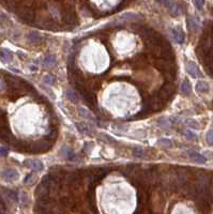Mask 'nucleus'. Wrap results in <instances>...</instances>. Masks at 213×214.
Here are the masks:
<instances>
[{
	"label": "nucleus",
	"instance_id": "9",
	"mask_svg": "<svg viewBox=\"0 0 213 214\" xmlns=\"http://www.w3.org/2000/svg\"><path fill=\"white\" fill-rule=\"evenodd\" d=\"M60 154L63 158H66V160H69V161H72L75 158V153L74 151L72 150L71 148L69 147H63L61 149L60 151Z\"/></svg>",
	"mask_w": 213,
	"mask_h": 214
},
{
	"label": "nucleus",
	"instance_id": "25",
	"mask_svg": "<svg viewBox=\"0 0 213 214\" xmlns=\"http://www.w3.org/2000/svg\"><path fill=\"white\" fill-rule=\"evenodd\" d=\"M33 182H35V176L30 174H28V176L25 178L24 183H25V184H32Z\"/></svg>",
	"mask_w": 213,
	"mask_h": 214
},
{
	"label": "nucleus",
	"instance_id": "1",
	"mask_svg": "<svg viewBox=\"0 0 213 214\" xmlns=\"http://www.w3.org/2000/svg\"><path fill=\"white\" fill-rule=\"evenodd\" d=\"M17 15L23 22L27 23V24H32L35 23V10L31 9L29 7H23L19 8V10L17 11Z\"/></svg>",
	"mask_w": 213,
	"mask_h": 214
},
{
	"label": "nucleus",
	"instance_id": "21",
	"mask_svg": "<svg viewBox=\"0 0 213 214\" xmlns=\"http://www.w3.org/2000/svg\"><path fill=\"white\" fill-rule=\"evenodd\" d=\"M133 154H134V156H136V158H145V156H146V151H145L142 148L136 147L133 149Z\"/></svg>",
	"mask_w": 213,
	"mask_h": 214
},
{
	"label": "nucleus",
	"instance_id": "28",
	"mask_svg": "<svg viewBox=\"0 0 213 214\" xmlns=\"http://www.w3.org/2000/svg\"><path fill=\"white\" fill-rule=\"evenodd\" d=\"M186 124L189 125V126H192V127H195V129H198V127H199V124L197 123L195 120H189V121H186Z\"/></svg>",
	"mask_w": 213,
	"mask_h": 214
},
{
	"label": "nucleus",
	"instance_id": "19",
	"mask_svg": "<svg viewBox=\"0 0 213 214\" xmlns=\"http://www.w3.org/2000/svg\"><path fill=\"white\" fill-rule=\"evenodd\" d=\"M66 95H67V98L69 99V100L71 101V102H73V103H78L79 98H78V95H77L76 93L74 92V91H72V90L67 91Z\"/></svg>",
	"mask_w": 213,
	"mask_h": 214
},
{
	"label": "nucleus",
	"instance_id": "2",
	"mask_svg": "<svg viewBox=\"0 0 213 214\" xmlns=\"http://www.w3.org/2000/svg\"><path fill=\"white\" fill-rule=\"evenodd\" d=\"M62 20L66 25L75 26L77 24V16L76 14L70 9H64L62 11Z\"/></svg>",
	"mask_w": 213,
	"mask_h": 214
},
{
	"label": "nucleus",
	"instance_id": "32",
	"mask_svg": "<svg viewBox=\"0 0 213 214\" xmlns=\"http://www.w3.org/2000/svg\"><path fill=\"white\" fill-rule=\"evenodd\" d=\"M88 149H92V143H90V142H86L85 143V147H84L85 152H88Z\"/></svg>",
	"mask_w": 213,
	"mask_h": 214
},
{
	"label": "nucleus",
	"instance_id": "17",
	"mask_svg": "<svg viewBox=\"0 0 213 214\" xmlns=\"http://www.w3.org/2000/svg\"><path fill=\"white\" fill-rule=\"evenodd\" d=\"M28 40H29V42H31L32 44H39L41 41L40 33L37 32V31H32V32H30L29 35H28Z\"/></svg>",
	"mask_w": 213,
	"mask_h": 214
},
{
	"label": "nucleus",
	"instance_id": "31",
	"mask_svg": "<svg viewBox=\"0 0 213 214\" xmlns=\"http://www.w3.org/2000/svg\"><path fill=\"white\" fill-rule=\"evenodd\" d=\"M8 154V150L3 147H0V158L1 156H7Z\"/></svg>",
	"mask_w": 213,
	"mask_h": 214
},
{
	"label": "nucleus",
	"instance_id": "12",
	"mask_svg": "<svg viewBox=\"0 0 213 214\" xmlns=\"http://www.w3.org/2000/svg\"><path fill=\"white\" fill-rule=\"evenodd\" d=\"M6 82L8 85H10L13 89H17V88L20 86V80L19 78L14 77V76H10V75H7L6 76Z\"/></svg>",
	"mask_w": 213,
	"mask_h": 214
},
{
	"label": "nucleus",
	"instance_id": "34",
	"mask_svg": "<svg viewBox=\"0 0 213 214\" xmlns=\"http://www.w3.org/2000/svg\"><path fill=\"white\" fill-rule=\"evenodd\" d=\"M104 136L106 137V139H107L108 142H116V140H115V139H113V138H111L110 136H108V135H104Z\"/></svg>",
	"mask_w": 213,
	"mask_h": 214
},
{
	"label": "nucleus",
	"instance_id": "5",
	"mask_svg": "<svg viewBox=\"0 0 213 214\" xmlns=\"http://www.w3.org/2000/svg\"><path fill=\"white\" fill-rule=\"evenodd\" d=\"M185 69H186V72H188L192 77H195V78L201 77V73H200V71H199L198 67H197L193 61L186 62Z\"/></svg>",
	"mask_w": 213,
	"mask_h": 214
},
{
	"label": "nucleus",
	"instance_id": "6",
	"mask_svg": "<svg viewBox=\"0 0 213 214\" xmlns=\"http://www.w3.org/2000/svg\"><path fill=\"white\" fill-rule=\"evenodd\" d=\"M80 93H82L83 98H84V101L88 104V106H90L91 108H94V106H95V96L93 95L88 89H86V88Z\"/></svg>",
	"mask_w": 213,
	"mask_h": 214
},
{
	"label": "nucleus",
	"instance_id": "16",
	"mask_svg": "<svg viewBox=\"0 0 213 214\" xmlns=\"http://www.w3.org/2000/svg\"><path fill=\"white\" fill-rule=\"evenodd\" d=\"M43 64L46 67H55L56 66V58H55V56H53V55H48V56H46L45 58H44V60H43Z\"/></svg>",
	"mask_w": 213,
	"mask_h": 214
},
{
	"label": "nucleus",
	"instance_id": "20",
	"mask_svg": "<svg viewBox=\"0 0 213 214\" xmlns=\"http://www.w3.org/2000/svg\"><path fill=\"white\" fill-rule=\"evenodd\" d=\"M79 114H80V116H82L83 118L92 120V121H95L94 117H93L92 115H91V111H88L87 109H85V108H79Z\"/></svg>",
	"mask_w": 213,
	"mask_h": 214
},
{
	"label": "nucleus",
	"instance_id": "29",
	"mask_svg": "<svg viewBox=\"0 0 213 214\" xmlns=\"http://www.w3.org/2000/svg\"><path fill=\"white\" fill-rule=\"evenodd\" d=\"M158 124L161 125V126H168V120H165V119H158Z\"/></svg>",
	"mask_w": 213,
	"mask_h": 214
},
{
	"label": "nucleus",
	"instance_id": "4",
	"mask_svg": "<svg viewBox=\"0 0 213 214\" xmlns=\"http://www.w3.org/2000/svg\"><path fill=\"white\" fill-rule=\"evenodd\" d=\"M0 176L6 180V181H15V180H17L19 178V173L13 168H7V169H4V170H2L1 174H0Z\"/></svg>",
	"mask_w": 213,
	"mask_h": 214
},
{
	"label": "nucleus",
	"instance_id": "27",
	"mask_svg": "<svg viewBox=\"0 0 213 214\" xmlns=\"http://www.w3.org/2000/svg\"><path fill=\"white\" fill-rule=\"evenodd\" d=\"M207 142L209 145H213V130L208 132L207 134Z\"/></svg>",
	"mask_w": 213,
	"mask_h": 214
},
{
	"label": "nucleus",
	"instance_id": "15",
	"mask_svg": "<svg viewBox=\"0 0 213 214\" xmlns=\"http://www.w3.org/2000/svg\"><path fill=\"white\" fill-rule=\"evenodd\" d=\"M180 90H181V92L185 95H189V93H191L192 86H191V83H189V82L188 79H184L182 82V83H181V86H180Z\"/></svg>",
	"mask_w": 213,
	"mask_h": 214
},
{
	"label": "nucleus",
	"instance_id": "35",
	"mask_svg": "<svg viewBox=\"0 0 213 214\" xmlns=\"http://www.w3.org/2000/svg\"><path fill=\"white\" fill-rule=\"evenodd\" d=\"M211 14L213 15V9H212V11H211Z\"/></svg>",
	"mask_w": 213,
	"mask_h": 214
},
{
	"label": "nucleus",
	"instance_id": "3",
	"mask_svg": "<svg viewBox=\"0 0 213 214\" xmlns=\"http://www.w3.org/2000/svg\"><path fill=\"white\" fill-rule=\"evenodd\" d=\"M158 93H160V94H158L160 99L165 100V101H169L173 95V87L171 85H169V83H165V85L161 88V90L158 91Z\"/></svg>",
	"mask_w": 213,
	"mask_h": 214
},
{
	"label": "nucleus",
	"instance_id": "18",
	"mask_svg": "<svg viewBox=\"0 0 213 214\" xmlns=\"http://www.w3.org/2000/svg\"><path fill=\"white\" fill-rule=\"evenodd\" d=\"M76 127L80 133H83V134H91L92 133L91 127L86 123H76Z\"/></svg>",
	"mask_w": 213,
	"mask_h": 214
},
{
	"label": "nucleus",
	"instance_id": "13",
	"mask_svg": "<svg viewBox=\"0 0 213 214\" xmlns=\"http://www.w3.org/2000/svg\"><path fill=\"white\" fill-rule=\"evenodd\" d=\"M209 90H210V86H209V83H208L200 80V82H198L196 83V91H197V92L207 93V92H209Z\"/></svg>",
	"mask_w": 213,
	"mask_h": 214
},
{
	"label": "nucleus",
	"instance_id": "22",
	"mask_svg": "<svg viewBox=\"0 0 213 214\" xmlns=\"http://www.w3.org/2000/svg\"><path fill=\"white\" fill-rule=\"evenodd\" d=\"M183 134L185 135V137H188L189 140H197V135L192 131H189V130L183 131Z\"/></svg>",
	"mask_w": 213,
	"mask_h": 214
},
{
	"label": "nucleus",
	"instance_id": "14",
	"mask_svg": "<svg viewBox=\"0 0 213 214\" xmlns=\"http://www.w3.org/2000/svg\"><path fill=\"white\" fill-rule=\"evenodd\" d=\"M0 58H1V60L3 62L8 63V62H10L13 59V55L11 51H8V49H1V51H0Z\"/></svg>",
	"mask_w": 213,
	"mask_h": 214
},
{
	"label": "nucleus",
	"instance_id": "23",
	"mask_svg": "<svg viewBox=\"0 0 213 214\" xmlns=\"http://www.w3.org/2000/svg\"><path fill=\"white\" fill-rule=\"evenodd\" d=\"M157 145L163 146V147H171L173 146V142H170L169 139H165V138H162L157 142Z\"/></svg>",
	"mask_w": 213,
	"mask_h": 214
},
{
	"label": "nucleus",
	"instance_id": "24",
	"mask_svg": "<svg viewBox=\"0 0 213 214\" xmlns=\"http://www.w3.org/2000/svg\"><path fill=\"white\" fill-rule=\"evenodd\" d=\"M44 83H47L48 86L53 85V83H55V77H54L51 74L46 75V76L44 77Z\"/></svg>",
	"mask_w": 213,
	"mask_h": 214
},
{
	"label": "nucleus",
	"instance_id": "8",
	"mask_svg": "<svg viewBox=\"0 0 213 214\" xmlns=\"http://www.w3.org/2000/svg\"><path fill=\"white\" fill-rule=\"evenodd\" d=\"M164 4L165 6H167L168 10H169V12L171 13L173 15H179L181 13V9L180 7H179L178 3H176V2H173V1H164Z\"/></svg>",
	"mask_w": 213,
	"mask_h": 214
},
{
	"label": "nucleus",
	"instance_id": "33",
	"mask_svg": "<svg viewBox=\"0 0 213 214\" xmlns=\"http://www.w3.org/2000/svg\"><path fill=\"white\" fill-rule=\"evenodd\" d=\"M4 88H6V83H4V80H2L0 78V91L4 90Z\"/></svg>",
	"mask_w": 213,
	"mask_h": 214
},
{
	"label": "nucleus",
	"instance_id": "26",
	"mask_svg": "<svg viewBox=\"0 0 213 214\" xmlns=\"http://www.w3.org/2000/svg\"><path fill=\"white\" fill-rule=\"evenodd\" d=\"M188 24H189V27L192 28V29H194V30H196L197 28H198V24H197L194 19H192V18H189V19L188 20Z\"/></svg>",
	"mask_w": 213,
	"mask_h": 214
},
{
	"label": "nucleus",
	"instance_id": "30",
	"mask_svg": "<svg viewBox=\"0 0 213 214\" xmlns=\"http://www.w3.org/2000/svg\"><path fill=\"white\" fill-rule=\"evenodd\" d=\"M194 4L197 7V9H198V10H201L202 6L205 4V2L204 1H194Z\"/></svg>",
	"mask_w": 213,
	"mask_h": 214
},
{
	"label": "nucleus",
	"instance_id": "11",
	"mask_svg": "<svg viewBox=\"0 0 213 214\" xmlns=\"http://www.w3.org/2000/svg\"><path fill=\"white\" fill-rule=\"evenodd\" d=\"M189 158H191L194 162H196V163H199V164H204V163H206V161H207L206 158H205L204 155L199 154V153L196 152V151H189Z\"/></svg>",
	"mask_w": 213,
	"mask_h": 214
},
{
	"label": "nucleus",
	"instance_id": "7",
	"mask_svg": "<svg viewBox=\"0 0 213 214\" xmlns=\"http://www.w3.org/2000/svg\"><path fill=\"white\" fill-rule=\"evenodd\" d=\"M24 165L27 166L28 168H30L31 170H35V171H40L43 169V164L42 162L38 161V160H26L24 162Z\"/></svg>",
	"mask_w": 213,
	"mask_h": 214
},
{
	"label": "nucleus",
	"instance_id": "10",
	"mask_svg": "<svg viewBox=\"0 0 213 214\" xmlns=\"http://www.w3.org/2000/svg\"><path fill=\"white\" fill-rule=\"evenodd\" d=\"M173 36H175L176 41L178 42L179 44H182L184 42V38H185L183 30L181 29L180 27H176L173 29Z\"/></svg>",
	"mask_w": 213,
	"mask_h": 214
}]
</instances>
